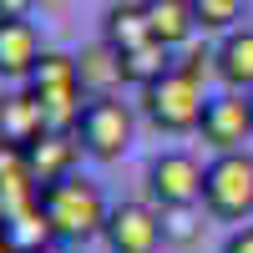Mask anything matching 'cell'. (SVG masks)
<instances>
[{"instance_id":"6da1fadb","label":"cell","mask_w":253,"mask_h":253,"mask_svg":"<svg viewBox=\"0 0 253 253\" xmlns=\"http://www.w3.org/2000/svg\"><path fill=\"white\" fill-rule=\"evenodd\" d=\"M41 208H46V223H51L56 243H66V248L101 238V233H107V218H112L101 187L86 182V177H66V182L41 187Z\"/></svg>"},{"instance_id":"7a4b0ae2","label":"cell","mask_w":253,"mask_h":253,"mask_svg":"<svg viewBox=\"0 0 253 253\" xmlns=\"http://www.w3.org/2000/svg\"><path fill=\"white\" fill-rule=\"evenodd\" d=\"M208 101L213 96L203 91V76H193L187 66H172L167 76H157L152 86H142V112L152 117L162 132H193V126H203Z\"/></svg>"},{"instance_id":"3957f363","label":"cell","mask_w":253,"mask_h":253,"mask_svg":"<svg viewBox=\"0 0 253 253\" xmlns=\"http://www.w3.org/2000/svg\"><path fill=\"white\" fill-rule=\"evenodd\" d=\"M31 96L41 101V117H46V132H76L81 126V76H76V56L46 51L41 66L31 71Z\"/></svg>"},{"instance_id":"277c9868","label":"cell","mask_w":253,"mask_h":253,"mask_svg":"<svg viewBox=\"0 0 253 253\" xmlns=\"http://www.w3.org/2000/svg\"><path fill=\"white\" fill-rule=\"evenodd\" d=\"M203 208L228 223L253 213V152H218L203 182Z\"/></svg>"},{"instance_id":"5b68a950","label":"cell","mask_w":253,"mask_h":253,"mask_svg":"<svg viewBox=\"0 0 253 253\" xmlns=\"http://www.w3.org/2000/svg\"><path fill=\"white\" fill-rule=\"evenodd\" d=\"M86 157L96 162H117L126 147H132V107L117 96H91L86 112H81V126H76Z\"/></svg>"},{"instance_id":"8992f818","label":"cell","mask_w":253,"mask_h":253,"mask_svg":"<svg viewBox=\"0 0 253 253\" xmlns=\"http://www.w3.org/2000/svg\"><path fill=\"white\" fill-rule=\"evenodd\" d=\"M147 182H152V198L162 208H198L208 167H198V157H187V152H162L147 172Z\"/></svg>"},{"instance_id":"52a82bcc","label":"cell","mask_w":253,"mask_h":253,"mask_svg":"<svg viewBox=\"0 0 253 253\" xmlns=\"http://www.w3.org/2000/svg\"><path fill=\"white\" fill-rule=\"evenodd\" d=\"M203 142L208 147H218V152H243V142L253 137V101L243 91H223L208 101V112H203Z\"/></svg>"},{"instance_id":"ba28073f","label":"cell","mask_w":253,"mask_h":253,"mask_svg":"<svg viewBox=\"0 0 253 253\" xmlns=\"http://www.w3.org/2000/svg\"><path fill=\"white\" fill-rule=\"evenodd\" d=\"M101 238L112 243V253H157L162 238H167V223L147 203H122V208H112Z\"/></svg>"},{"instance_id":"9c48e42d","label":"cell","mask_w":253,"mask_h":253,"mask_svg":"<svg viewBox=\"0 0 253 253\" xmlns=\"http://www.w3.org/2000/svg\"><path fill=\"white\" fill-rule=\"evenodd\" d=\"M81 137L76 132H41L31 147H26V162H31V177L41 187H51V182H66L76 177V162H81Z\"/></svg>"},{"instance_id":"30bf717a","label":"cell","mask_w":253,"mask_h":253,"mask_svg":"<svg viewBox=\"0 0 253 253\" xmlns=\"http://www.w3.org/2000/svg\"><path fill=\"white\" fill-rule=\"evenodd\" d=\"M41 36L31 20H0V76L5 81H31V71L41 66Z\"/></svg>"},{"instance_id":"8fae6325","label":"cell","mask_w":253,"mask_h":253,"mask_svg":"<svg viewBox=\"0 0 253 253\" xmlns=\"http://www.w3.org/2000/svg\"><path fill=\"white\" fill-rule=\"evenodd\" d=\"M26 203H41V182L31 177L26 147L0 142V213H15V208H26Z\"/></svg>"},{"instance_id":"7c38bea8","label":"cell","mask_w":253,"mask_h":253,"mask_svg":"<svg viewBox=\"0 0 253 253\" xmlns=\"http://www.w3.org/2000/svg\"><path fill=\"white\" fill-rule=\"evenodd\" d=\"M0 233H5V248L10 253H41V248L56 243L41 203H26V208H15V213H0Z\"/></svg>"},{"instance_id":"4fadbf2b","label":"cell","mask_w":253,"mask_h":253,"mask_svg":"<svg viewBox=\"0 0 253 253\" xmlns=\"http://www.w3.org/2000/svg\"><path fill=\"white\" fill-rule=\"evenodd\" d=\"M41 132H46V117H41V101L31 91H10L0 96V142L10 147H31Z\"/></svg>"},{"instance_id":"5bb4252c","label":"cell","mask_w":253,"mask_h":253,"mask_svg":"<svg viewBox=\"0 0 253 253\" xmlns=\"http://www.w3.org/2000/svg\"><path fill=\"white\" fill-rule=\"evenodd\" d=\"M213 71L228 91H253V31H228V41L213 51Z\"/></svg>"},{"instance_id":"9a60e30c","label":"cell","mask_w":253,"mask_h":253,"mask_svg":"<svg viewBox=\"0 0 253 253\" xmlns=\"http://www.w3.org/2000/svg\"><path fill=\"white\" fill-rule=\"evenodd\" d=\"M142 10H147V26H152V41H162V46H182L198 31L193 0H142Z\"/></svg>"},{"instance_id":"2e32d148","label":"cell","mask_w":253,"mask_h":253,"mask_svg":"<svg viewBox=\"0 0 253 253\" xmlns=\"http://www.w3.org/2000/svg\"><path fill=\"white\" fill-rule=\"evenodd\" d=\"M76 76H81V91H91V96H112L117 81H126L122 76V56L107 41H96V46H86L76 56Z\"/></svg>"},{"instance_id":"e0dca14e","label":"cell","mask_w":253,"mask_h":253,"mask_svg":"<svg viewBox=\"0 0 253 253\" xmlns=\"http://www.w3.org/2000/svg\"><path fill=\"white\" fill-rule=\"evenodd\" d=\"M107 46L117 51V56H132V51H142V46H152V26H147V10L142 5H112L107 10Z\"/></svg>"},{"instance_id":"ac0fdd59","label":"cell","mask_w":253,"mask_h":253,"mask_svg":"<svg viewBox=\"0 0 253 253\" xmlns=\"http://www.w3.org/2000/svg\"><path fill=\"white\" fill-rule=\"evenodd\" d=\"M167 51H172V46L152 41V46H142V51H132V56H122V76H126V81H137V86H152L157 76H167V71L177 66V61H167Z\"/></svg>"},{"instance_id":"d6986e66","label":"cell","mask_w":253,"mask_h":253,"mask_svg":"<svg viewBox=\"0 0 253 253\" xmlns=\"http://www.w3.org/2000/svg\"><path fill=\"white\" fill-rule=\"evenodd\" d=\"M193 15L203 31H228L243 15V0H193Z\"/></svg>"},{"instance_id":"ffe728a7","label":"cell","mask_w":253,"mask_h":253,"mask_svg":"<svg viewBox=\"0 0 253 253\" xmlns=\"http://www.w3.org/2000/svg\"><path fill=\"white\" fill-rule=\"evenodd\" d=\"M223 253H253V223H248V228H238V233L223 243Z\"/></svg>"},{"instance_id":"44dd1931","label":"cell","mask_w":253,"mask_h":253,"mask_svg":"<svg viewBox=\"0 0 253 253\" xmlns=\"http://www.w3.org/2000/svg\"><path fill=\"white\" fill-rule=\"evenodd\" d=\"M36 0H0V20H26V10Z\"/></svg>"},{"instance_id":"7402d4cb","label":"cell","mask_w":253,"mask_h":253,"mask_svg":"<svg viewBox=\"0 0 253 253\" xmlns=\"http://www.w3.org/2000/svg\"><path fill=\"white\" fill-rule=\"evenodd\" d=\"M41 253H71V248L66 243H51V248H41Z\"/></svg>"},{"instance_id":"603a6c76","label":"cell","mask_w":253,"mask_h":253,"mask_svg":"<svg viewBox=\"0 0 253 253\" xmlns=\"http://www.w3.org/2000/svg\"><path fill=\"white\" fill-rule=\"evenodd\" d=\"M248 101H253V96H248Z\"/></svg>"}]
</instances>
